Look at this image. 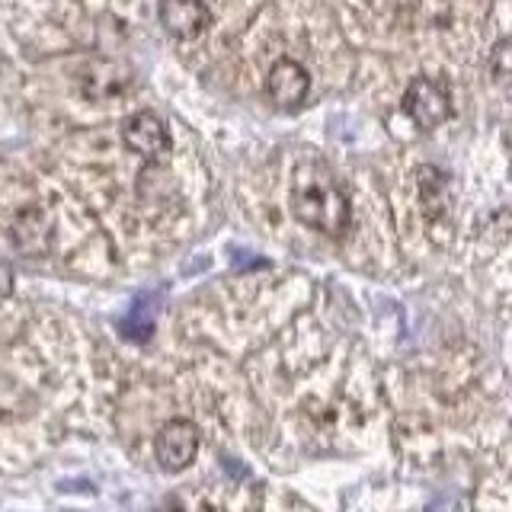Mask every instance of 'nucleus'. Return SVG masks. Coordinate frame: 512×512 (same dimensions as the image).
Listing matches in <instances>:
<instances>
[{
	"mask_svg": "<svg viewBox=\"0 0 512 512\" xmlns=\"http://www.w3.org/2000/svg\"><path fill=\"white\" fill-rule=\"evenodd\" d=\"M292 208L298 221L308 228L327 234V237H343L349 231L352 208L343 189L333 183V176L317 167V164H301L292 176Z\"/></svg>",
	"mask_w": 512,
	"mask_h": 512,
	"instance_id": "obj_1",
	"label": "nucleus"
},
{
	"mask_svg": "<svg viewBox=\"0 0 512 512\" xmlns=\"http://www.w3.org/2000/svg\"><path fill=\"white\" fill-rule=\"evenodd\" d=\"M404 112L413 119L416 128H436L452 116V93L445 80L436 77H416L404 93Z\"/></svg>",
	"mask_w": 512,
	"mask_h": 512,
	"instance_id": "obj_2",
	"label": "nucleus"
},
{
	"mask_svg": "<svg viewBox=\"0 0 512 512\" xmlns=\"http://www.w3.org/2000/svg\"><path fill=\"white\" fill-rule=\"evenodd\" d=\"M157 461L164 471H183L189 468L199 455V429L189 420H170L164 429L157 432L154 442Z\"/></svg>",
	"mask_w": 512,
	"mask_h": 512,
	"instance_id": "obj_3",
	"label": "nucleus"
},
{
	"mask_svg": "<svg viewBox=\"0 0 512 512\" xmlns=\"http://www.w3.org/2000/svg\"><path fill=\"white\" fill-rule=\"evenodd\" d=\"M122 141L128 151H135L144 160H160L170 154V132L167 122L157 112H135L122 125Z\"/></svg>",
	"mask_w": 512,
	"mask_h": 512,
	"instance_id": "obj_4",
	"label": "nucleus"
},
{
	"mask_svg": "<svg viewBox=\"0 0 512 512\" xmlns=\"http://www.w3.org/2000/svg\"><path fill=\"white\" fill-rule=\"evenodd\" d=\"M266 90H269V100L276 103L279 109H298L304 100H308V93H311V77H308V71H304L298 61L279 58L269 68Z\"/></svg>",
	"mask_w": 512,
	"mask_h": 512,
	"instance_id": "obj_5",
	"label": "nucleus"
},
{
	"mask_svg": "<svg viewBox=\"0 0 512 512\" xmlns=\"http://www.w3.org/2000/svg\"><path fill=\"white\" fill-rule=\"evenodd\" d=\"M212 13L205 0H160V23L173 39H196L205 32Z\"/></svg>",
	"mask_w": 512,
	"mask_h": 512,
	"instance_id": "obj_6",
	"label": "nucleus"
},
{
	"mask_svg": "<svg viewBox=\"0 0 512 512\" xmlns=\"http://www.w3.org/2000/svg\"><path fill=\"white\" fill-rule=\"evenodd\" d=\"M490 74L496 84H503V87L512 84V39L500 42L490 52Z\"/></svg>",
	"mask_w": 512,
	"mask_h": 512,
	"instance_id": "obj_7",
	"label": "nucleus"
},
{
	"mask_svg": "<svg viewBox=\"0 0 512 512\" xmlns=\"http://www.w3.org/2000/svg\"><path fill=\"white\" fill-rule=\"evenodd\" d=\"M13 292V269L7 263H0V301L10 298Z\"/></svg>",
	"mask_w": 512,
	"mask_h": 512,
	"instance_id": "obj_8",
	"label": "nucleus"
}]
</instances>
